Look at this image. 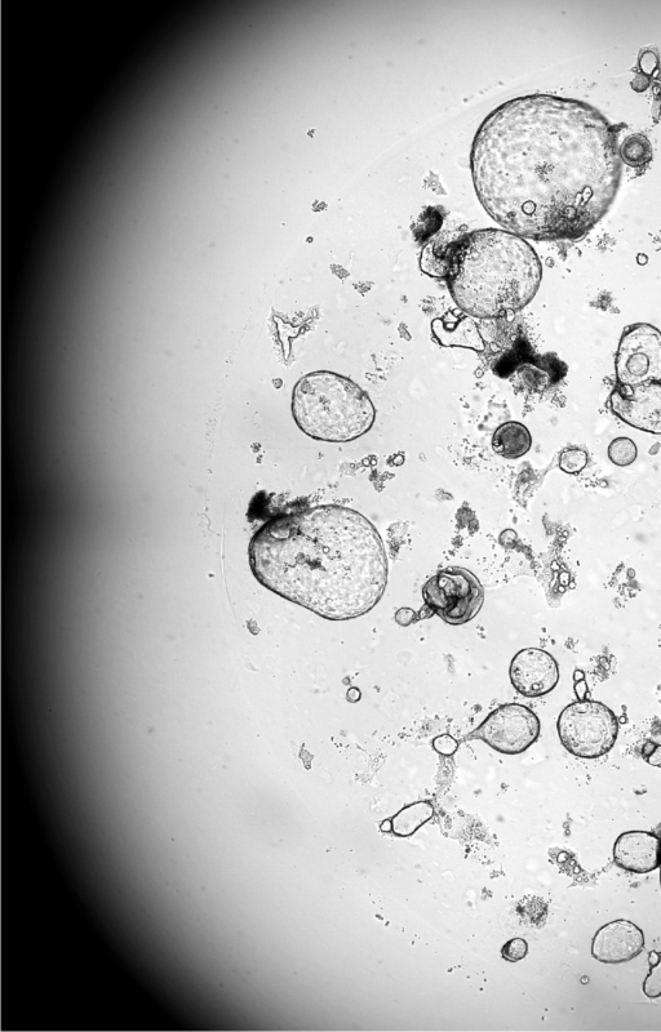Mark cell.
<instances>
[{"label":"cell","instance_id":"1","mask_svg":"<svg viewBox=\"0 0 661 1032\" xmlns=\"http://www.w3.org/2000/svg\"><path fill=\"white\" fill-rule=\"evenodd\" d=\"M618 133L587 102L536 95L483 120L470 171L492 220L522 238L575 240L600 222L621 181Z\"/></svg>","mask_w":661,"mask_h":1032},{"label":"cell","instance_id":"2","mask_svg":"<svg viewBox=\"0 0 661 1032\" xmlns=\"http://www.w3.org/2000/svg\"><path fill=\"white\" fill-rule=\"evenodd\" d=\"M248 555L261 585L326 620L365 616L388 585L383 538L349 507L323 505L275 516L252 537Z\"/></svg>","mask_w":661,"mask_h":1032},{"label":"cell","instance_id":"3","mask_svg":"<svg viewBox=\"0 0 661 1032\" xmlns=\"http://www.w3.org/2000/svg\"><path fill=\"white\" fill-rule=\"evenodd\" d=\"M443 278L456 305L476 319L517 313L539 291L543 266L535 249L519 235L481 229L448 247Z\"/></svg>","mask_w":661,"mask_h":1032},{"label":"cell","instance_id":"4","mask_svg":"<svg viewBox=\"0 0 661 1032\" xmlns=\"http://www.w3.org/2000/svg\"><path fill=\"white\" fill-rule=\"evenodd\" d=\"M292 415L309 438L349 443L372 429L376 408L366 391L350 378L318 371L297 381L292 393Z\"/></svg>","mask_w":661,"mask_h":1032},{"label":"cell","instance_id":"5","mask_svg":"<svg viewBox=\"0 0 661 1032\" xmlns=\"http://www.w3.org/2000/svg\"><path fill=\"white\" fill-rule=\"evenodd\" d=\"M558 736L570 754L597 759L609 754L619 736L614 711L590 700H579L563 709L557 722Z\"/></svg>","mask_w":661,"mask_h":1032},{"label":"cell","instance_id":"6","mask_svg":"<svg viewBox=\"0 0 661 1032\" xmlns=\"http://www.w3.org/2000/svg\"><path fill=\"white\" fill-rule=\"evenodd\" d=\"M425 604L452 626L468 624L485 603V589L473 572L450 567L429 578L423 587Z\"/></svg>","mask_w":661,"mask_h":1032},{"label":"cell","instance_id":"7","mask_svg":"<svg viewBox=\"0 0 661 1032\" xmlns=\"http://www.w3.org/2000/svg\"><path fill=\"white\" fill-rule=\"evenodd\" d=\"M620 386L661 382V332L647 323L625 329L615 359Z\"/></svg>","mask_w":661,"mask_h":1032},{"label":"cell","instance_id":"8","mask_svg":"<svg viewBox=\"0 0 661 1032\" xmlns=\"http://www.w3.org/2000/svg\"><path fill=\"white\" fill-rule=\"evenodd\" d=\"M540 719L529 707L505 704L492 711L465 740H481L505 755L525 753L538 741Z\"/></svg>","mask_w":661,"mask_h":1032},{"label":"cell","instance_id":"9","mask_svg":"<svg viewBox=\"0 0 661 1032\" xmlns=\"http://www.w3.org/2000/svg\"><path fill=\"white\" fill-rule=\"evenodd\" d=\"M610 409L634 429L661 435V382L618 386L610 395Z\"/></svg>","mask_w":661,"mask_h":1032},{"label":"cell","instance_id":"10","mask_svg":"<svg viewBox=\"0 0 661 1032\" xmlns=\"http://www.w3.org/2000/svg\"><path fill=\"white\" fill-rule=\"evenodd\" d=\"M510 683L527 698L547 696L560 683L556 658L540 648H525L510 662Z\"/></svg>","mask_w":661,"mask_h":1032},{"label":"cell","instance_id":"11","mask_svg":"<svg viewBox=\"0 0 661 1032\" xmlns=\"http://www.w3.org/2000/svg\"><path fill=\"white\" fill-rule=\"evenodd\" d=\"M645 949V934L629 920L603 925L592 942V956L600 963L620 964L636 959Z\"/></svg>","mask_w":661,"mask_h":1032},{"label":"cell","instance_id":"12","mask_svg":"<svg viewBox=\"0 0 661 1032\" xmlns=\"http://www.w3.org/2000/svg\"><path fill=\"white\" fill-rule=\"evenodd\" d=\"M614 861L620 869L647 874L661 865V840L647 831H628L616 839Z\"/></svg>","mask_w":661,"mask_h":1032},{"label":"cell","instance_id":"13","mask_svg":"<svg viewBox=\"0 0 661 1032\" xmlns=\"http://www.w3.org/2000/svg\"><path fill=\"white\" fill-rule=\"evenodd\" d=\"M434 335L443 346H461V348L482 351L485 349V341L479 333L476 322L463 313L460 320H452L450 317L434 320L432 324Z\"/></svg>","mask_w":661,"mask_h":1032},{"label":"cell","instance_id":"14","mask_svg":"<svg viewBox=\"0 0 661 1032\" xmlns=\"http://www.w3.org/2000/svg\"><path fill=\"white\" fill-rule=\"evenodd\" d=\"M531 447L530 430L521 422H505L492 435V449L496 455L507 458V460H517V458L527 455Z\"/></svg>","mask_w":661,"mask_h":1032},{"label":"cell","instance_id":"15","mask_svg":"<svg viewBox=\"0 0 661 1032\" xmlns=\"http://www.w3.org/2000/svg\"><path fill=\"white\" fill-rule=\"evenodd\" d=\"M518 373L526 387L535 391H545L560 382L565 376L566 367L554 355H547L536 362L523 363Z\"/></svg>","mask_w":661,"mask_h":1032},{"label":"cell","instance_id":"16","mask_svg":"<svg viewBox=\"0 0 661 1032\" xmlns=\"http://www.w3.org/2000/svg\"><path fill=\"white\" fill-rule=\"evenodd\" d=\"M434 808L429 802H419L403 808L392 818L394 834L398 836H411L417 829L433 817Z\"/></svg>","mask_w":661,"mask_h":1032},{"label":"cell","instance_id":"17","mask_svg":"<svg viewBox=\"0 0 661 1032\" xmlns=\"http://www.w3.org/2000/svg\"><path fill=\"white\" fill-rule=\"evenodd\" d=\"M621 162L631 167H641L652 159L651 142L645 135L634 133L619 145Z\"/></svg>","mask_w":661,"mask_h":1032},{"label":"cell","instance_id":"18","mask_svg":"<svg viewBox=\"0 0 661 1032\" xmlns=\"http://www.w3.org/2000/svg\"><path fill=\"white\" fill-rule=\"evenodd\" d=\"M607 453L612 464L627 467L637 460L638 448L632 439L619 437L612 440Z\"/></svg>","mask_w":661,"mask_h":1032},{"label":"cell","instance_id":"19","mask_svg":"<svg viewBox=\"0 0 661 1032\" xmlns=\"http://www.w3.org/2000/svg\"><path fill=\"white\" fill-rule=\"evenodd\" d=\"M589 455L585 449L580 447L565 448L560 455V469L563 473L576 475L587 467Z\"/></svg>","mask_w":661,"mask_h":1032},{"label":"cell","instance_id":"20","mask_svg":"<svg viewBox=\"0 0 661 1032\" xmlns=\"http://www.w3.org/2000/svg\"><path fill=\"white\" fill-rule=\"evenodd\" d=\"M650 971L643 982V994L649 999L661 998V953L652 951L649 955Z\"/></svg>","mask_w":661,"mask_h":1032},{"label":"cell","instance_id":"21","mask_svg":"<svg viewBox=\"0 0 661 1032\" xmlns=\"http://www.w3.org/2000/svg\"><path fill=\"white\" fill-rule=\"evenodd\" d=\"M529 954V943L523 938H513L501 949V956L510 963L521 962Z\"/></svg>","mask_w":661,"mask_h":1032},{"label":"cell","instance_id":"22","mask_svg":"<svg viewBox=\"0 0 661 1032\" xmlns=\"http://www.w3.org/2000/svg\"><path fill=\"white\" fill-rule=\"evenodd\" d=\"M434 750L437 753L445 756H451L456 753L459 749V742L450 735H442L434 738L433 741Z\"/></svg>","mask_w":661,"mask_h":1032},{"label":"cell","instance_id":"23","mask_svg":"<svg viewBox=\"0 0 661 1032\" xmlns=\"http://www.w3.org/2000/svg\"><path fill=\"white\" fill-rule=\"evenodd\" d=\"M642 756L647 763L654 765V767H661V745L655 744V742H647L643 746Z\"/></svg>","mask_w":661,"mask_h":1032},{"label":"cell","instance_id":"24","mask_svg":"<svg viewBox=\"0 0 661 1032\" xmlns=\"http://www.w3.org/2000/svg\"><path fill=\"white\" fill-rule=\"evenodd\" d=\"M589 692L587 680L581 679L575 682V693L579 697V700H585Z\"/></svg>","mask_w":661,"mask_h":1032},{"label":"cell","instance_id":"25","mask_svg":"<svg viewBox=\"0 0 661 1032\" xmlns=\"http://www.w3.org/2000/svg\"><path fill=\"white\" fill-rule=\"evenodd\" d=\"M346 698L350 702H357L361 700V691L357 688H350L348 693H346Z\"/></svg>","mask_w":661,"mask_h":1032},{"label":"cell","instance_id":"26","mask_svg":"<svg viewBox=\"0 0 661 1032\" xmlns=\"http://www.w3.org/2000/svg\"><path fill=\"white\" fill-rule=\"evenodd\" d=\"M574 678H575V682H578V680L585 679V674L581 670H576L575 674H574Z\"/></svg>","mask_w":661,"mask_h":1032},{"label":"cell","instance_id":"27","mask_svg":"<svg viewBox=\"0 0 661 1032\" xmlns=\"http://www.w3.org/2000/svg\"><path fill=\"white\" fill-rule=\"evenodd\" d=\"M660 885H661V865H660Z\"/></svg>","mask_w":661,"mask_h":1032}]
</instances>
